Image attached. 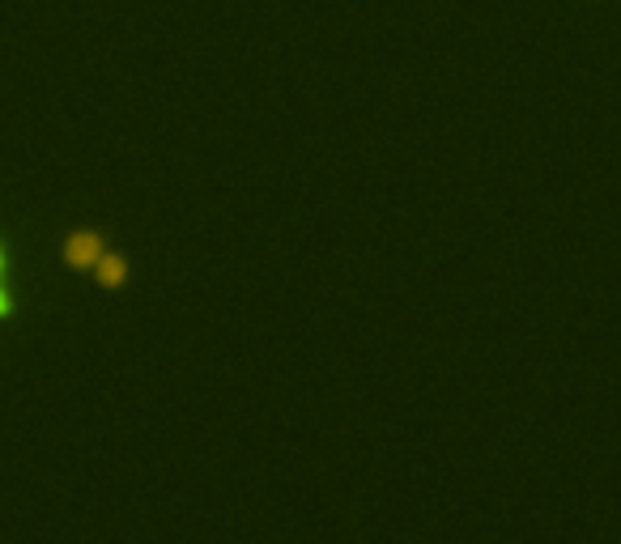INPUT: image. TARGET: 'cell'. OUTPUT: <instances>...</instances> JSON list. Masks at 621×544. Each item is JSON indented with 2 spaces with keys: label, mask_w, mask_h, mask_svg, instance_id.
Segmentation results:
<instances>
[{
  "label": "cell",
  "mask_w": 621,
  "mask_h": 544,
  "mask_svg": "<svg viewBox=\"0 0 621 544\" xmlns=\"http://www.w3.org/2000/svg\"><path fill=\"white\" fill-rule=\"evenodd\" d=\"M13 319V294H9V251L0 243V323Z\"/></svg>",
  "instance_id": "3"
},
{
  "label": "cell",
  "mask_w": 621,
  "mask_h": 544,
  "mask_svg": "<svg viewBox=\"0 0 621 544\" xmlns=\"http://www.w3.org/2000/svg\"><path fill=\"white\" fill-rule=\"evenodd\" d=\"M103 238H98L94 230H77L64 238V260H69L73 268H94L98 260H103Z\"/></svg>",
  "instance_id": "1"
},
{
  "label": "cell",
  "mask_w": 621,
  "mask_h": 544,
  "mask_svg": "<svg viewBox=\"0 0 621 544\" xmlns=\"http://www.w3.org/2000/svg\"><path fill=\"white\" fill-rule=\"evenodd\" d=\"M94 272H98V281H103L107 289H115V285L128 281V264L120 260V255H103V260L94 264Z\"/></svg>",
  "instance_id": "2"
}]
</instances>
